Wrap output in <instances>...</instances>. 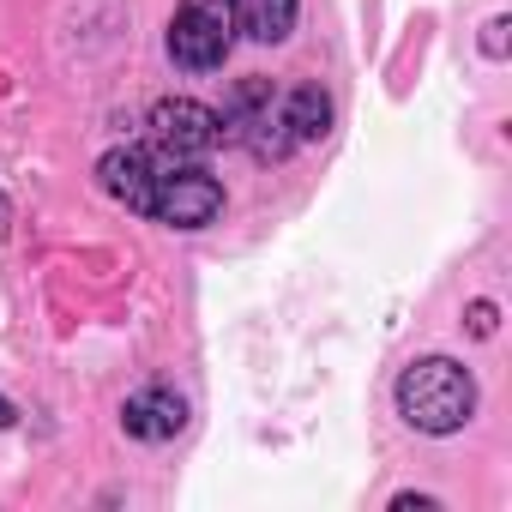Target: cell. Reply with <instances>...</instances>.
Segmentation results:
<instances>
[{"mask_svg":"<svg viewBox=\"0 0 512 512\" xmlns=\"http://www.w3.org/2000/svg\"><path fill=\"white\" fill-rule=\"evenodd\" d=\"M398 416L416 434H458L476 416V374L452 356H422L398 374Z\"/></svg>","mask_w":512,"mask_h":512,"instance_id":"obj_1","label":"cell"},{"mask_svg":"<svg viewBox=\"0 0 512 512\" xmlns=\"http://www.w3.org/2000/svg\"><path fill=\"white\" fill-rule=\"evenodd\" d=\"M217 121H223L229 145L253 151L260 163H284L290 151H302L296 133H290V91H278L272 79H241Z\"/></svg>","mask_w":512,"mask_h":512,"instance_id":"obj_2","label":"cell"},{"mask_svg":"<svg viewBox=\"0 0 512 512\" xmlns=\"http://www.w3.org/2000/svg\"><path fill=\"white\" fill-rule=\"evenodd\" d=\"M235 49V13L229 0H181L169 19V61L187 73H217Z\"/></svg>","mask_w":512,"mask_h":512,"instance_id":"obj_3","label":"cell"},{"mask_svg":"<svg viewBox=\"0 0 512 512\" xmlns=\"http://www.w3.org/2000/svg\"><path fill=\"white\" fill-rule=\"evenodd\" d=\"M145 145L163 163H205L223 145V121H217V109H205L193 97H163L145 121Z\"/></svg>","mask_w":512,"mask_h":512,"instance_id":"obj_4","label":"cell"},{"mask_svg":"<svg viewBox=\"0 0 512 512\" xmlns=\"http://www.w3.org/2000/svg\"><path fill=\"white\" fill-rule=\"evenodd\" d=\"M217 211H223V181L205 163L163 169L151 187V205H145V217H157L169 229H205V223H217Z\"/></svg>","mask_w":512,"mask_h":512,"instance_id":"obj_5","label":"cell"},{"mask_svg":"<svg viewBox=\"0 0 512 512\" xmlns=\"http://www.w3.org/2000/svg\"><path fill=\"white\" fill-rule=\"evenodd\" d=\"M163 169H175V163H163L151 145H115V151H103V157H97V187H103L115 205H127V211H139V217H145L151 187H157V175H163Z\"/></svg>","mask_w":512,"mask_h":512,"instance_id":"obj_6","label":"cell"},{"mask_svg":"<svg viewBox=\"0 0 512 512\" xmlns=\"http://www.w3.org/2000/svg\"><path fill=\"white\" fill-rule=\"evenodd\" d=\"M121 428H127L133 440H145V446H163V440H175V434L187 428V404H181L169 386H145V392H133V398L121 404Z\"/></svg>","mask_w":512,"mask_h":512,"instance_id":"obj_7","label":"cell"},{"mask_svg":"<svg viewBox=\"0 0 512 512\" xmlns=\"http://www.w3.org/2000/svg\"><path fill=\"white\" fill-rule=\"evenodd\" d=\"M235 31L253 43H284L296 31V0H229Z\"/></svg>","mask_w":512,"mask_h":512,"instance_id":"obj_8","label":"cell"},{"mask_svg":"<svg viewBox=\"0 0 512 512\" xmlns=\"http://www.w3.org/2000/svg\"><path fill=\"white\" fill-rule=\"evenodd\" d=\"M326 127H332V97L320 85H290V133H296V145L326 139Z\"/></svg>","mask_w":512,"mask_h":512,"instance_id":"obj_9","label":"cell"},{"mask_svg":"<svg viewBox=\"0 0 512 512\" xmlns=\"http://www.w3.org/2000/svg\"><path fill=\"white\" fill-rule=\"evenodd\" d=\"M506 31H512L506 13H494V19L482 25V55H488V61H506Z\"/></svg>","mask_w":512,"mask_h":512,"instance_id":"obj_10","label":"cell"},{"mask_svg":"<svg viewBox=\"0 0 512 512\" xmlns=\"http://www.w3.org/2000/svg\"><path fill=\"white\" fill-rule=\"evenodd\" d=\"M470 332L476 338H494V302H470Z\"/></svg>","mask_w":512,"mask_h":512,"instance_id":"obj_11","label":"cell"},{"mask_svg":"<svg viewBox=\"0 0 512 512\" xmlns=\"http://www.w3.org/2000/svg\"><path fill=\"white\" fill-rule=\"evenodd\" d=\"M392 506H398V512H410V506H416V512H434V506H440V500H428V494H398V500H392Z\"/></svg>","mask_w":512,"mask_h":512,"instance_id":"obj_12","label":"cell"},{"mask_svg":"<svg viewBox=\"0 0 512 512\" xmlns=\"http://www.w3.org/2000/svg\"><path fill=\"white\" fill-rule=\"evenodd\" d=\"M7 223H13V199H7V187H0V235H7Z\"/></svg>","mask_w":512,"mask_h":512,"instance_id":"obj_13","label":"cell"},{"mask_svg":"<svg viewBox=\"0 0 512 512\" xmlns=\"http://www.w3.org/2000/svg\"><path fill=\"white\" fill-rule=\"evenodd\" d=\"M19 422V410H13V398H0V428H13Z\"/></svg>","mask_w":512,"mask_h":512,"instance_id":"obj_14","label":"cell"}]
</instances>
